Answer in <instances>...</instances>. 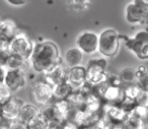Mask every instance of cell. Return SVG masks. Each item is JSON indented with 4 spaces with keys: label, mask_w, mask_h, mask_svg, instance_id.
I'll use <instances>...</instances> for the list:
<instances>
[{
    "label": "cell",
    "mask_w": 148,
    "mask_h": 129,
    "mask_svg": "<svg viewBox=\"0 0 148 129\" xmlns=\"http://www.w3.org/2000/svg\"><path fill=\"white\" fill-rule=\"evenodd\" d=\"M108 61L105 58H93L87 62L86 69V83L90 86L105 83L108 79Z\"/></svg>",
    "instance_id": "obj_5"
},
{
    "label": "cell",
    "mask_w": 148,
    "mask_h": 129,
    "mask_svg": "<svg viewBox=\"0 0 148 129\" xmlns=\"http://www.w3.org/2000/svg\"><path fill=\"white\" fill-rule=\"evenodd\" d=\"M144 119L140 118L139 116L135 115L133 112H131L126 119L125 123L123 125V128L126 129H141L144 128Z\"/></svg>",
    "instance_id": "obj_20"
},
{
    "label": "cell",
    "mask_w": 148,
    "mask_h": 129,
    "mask_svg": "<svg viewBox=\"0 0 148 129\" xmlns=\"http://www.w3.org/2000/svg\"><path fill=\"white\" fill-rule=\"evenodd\" d=\"M39 112H40V109L38 108L36 105L27 104V103H25V104L21 106L17 119L21 120V122L25 123V124L27 125V123L29 122V121L31 120V119L33 118L36 114H38Z\"/></svg>",
    "instance_id": "obj_17"
},
{
    "label": "cell",
    "mask_w": 148,
    "mask_h": 129,
    "mask_svg": "<svg viewBox=\"0 0 148 129\" xmlns=\"http://www.w3.org/2000/svg\"><path fill=\"white\" fill-rule=\"evenodd\" d=\"M123 83H132L137 81V75H136V69L132 67H126L119 73Z\"/></svg>",
    "instance_id": "obj_21"
},
{
    "label": "cell",
    "mask_w": 148,
    "mask_h": 129,
    "mask_svg": "<svg viewBox=\"0 0 148 129\" xmlns=\"http://www.w3.org/2000/svg\"><path fill=\"white\" fill-rule=\"evenodd\" d=\"M76 47L87 55L95 53L99 49V35L95 32H83L76 38Z\"/></svg>",
    "instance_id": "obj_8"
},
{
    "label": "cell",
    "mask_w": 148,
    "mask_h": 129,
    "mask_svg": "<svg viewBox=\"0 0 148 129\" xmlns=\"http://www.w3.org/2000/svg\"><path fill=\"white\" fill-rule=\"evenodd\" d=\"M91 0H70V5L75 10H85L89 7Z\"/></svg>",
    "instance_id": "obj_23"
},
{
    "label": "cell",
    "mask_w": 148,
    "mask_h": 129,
    "mask_svg": "<svg viewBox=\"0 0 148 129\" xmlns=\"http://www.w3.org/2000/svg\"><path fill=\"white\" fill-rule=\"evenodd\" d=\"M120 39L123 40L125 47L138 59L148 60V31H139L133 37L120 35Z\"/></svg>",
    "instance_id": "obj_2"
},
{
    "label": "cell",
    "mask_w": 148,
    "mask_h": 129,
    "mask_svg": "<svg viewBox=\"0 0 148 129\" xmlns=\"http://www.w3.org/2000/svg\"><path fill=\"white\" fill-rule=\"evenodd\" d=\"M23 104H25V102L21 99L16 98V97H11L6 103L2 105V109H1L2 116L11 121L16 119L18 117L19 111H21V108Z\"/></svg>",
    "instance_id": "obj_13"
},
{
    "label": "cell",
    "mask_w": 148,
    "mask_h": 129,
    "mask_svg": "<svg viewBox=\"0 0 148 129\" xmlns=\"http://www.w3.org/2000/svg\"><path fill=\"white\" fill-rule=\"evenodd\" d=\"M74 90V88L66 80L61 83L53 86V96L54 99H67L69 95Z\"/></svg>",
    "instance_id": "obj_18"
},
{
    "label": "cell",
    "mask_w": 148,
    "mask_h": 129,
    "mask_svg": "<svg viewBox=\"0 0 148 129\" xmlns=\"http://www.w3.org/2000/svg\"><path fill=\"white\" fill-rule=\"evenodd\" d=\"M83 53L78 47H74L67 50L64 55L63 61L68 67H74V66L81 65L83 61Z\"/></svg>",
    "instance_id": "obj_15"
},
{
    "label": "cell",
    "mask_w": 148,
    "mask_h": 129,
    "mask_svg": "<svg viewBox=\"0 0 148 129\" xmlns=\"http://www.w3.org/2000/svg\"><path fill=\"white\" fill-rule=\"evenodd\" d=\"M41 112L48 120V128H61L62 124L66 120L63 115L61 114V112L58 110L53 101L49 104L45 105Z\"/></svg>",
    "instance_id": "obj_10"
},
{
    "label": "cell",
    "mask_w": 148,
    "mask_h": 129,
    "mask_svg": "<svg viewBox=\"0 0 148 129\" xmlns=\"http://www.w3.org/2000/svg\"><path fill=\"white\" fill-rule=\"evenodd\" d=\"M7 3H9L12 6H23V5L27 4L29 0H6Z\"/></svg>",
    "instance_id": "obj_30"
},
{
    "label": "cell",
    "mask_w": 148,
    "mask_h": 129,
    "mask_svg": "<svg viewBox=\"0 0 148 129\" xmlns=\"http://www.w3.org/2000/svg\"><path fill=\"white\" fill-rule=\"evenodd\" d=\"M107 83L112 84V86H122V83H123V82H122L119 74H110V73H108Z\"/></svg>",
    "instance_id": "obj_28"
},
{
    "label": "cell",
    "mask_w": 148,
    "mask_h": 129,
    "mask_svg": "<svg viewBox=\"0 0 148 129\" xmlns=\"http://www.w3.org/2000/svg\"><path fill=\"white\" fill-rule=\"evenodd\" d=\"M120 34L114 29H107L99 35V49L97 51L106 58H113L119 52Z\"/></svg>",
    "instance_id": "obj_3"
},
{
    "label": "cell",
    "mask_w": 148,
    "mask_h": 129,
    "mask_svg": "<svg viewBox=\"0 0 148 129\" xmlns=\"http://www.w3.org/2000/svg\"><path fill=\"white\" fill-rule=\"evenodd\" d=\"M142 88L139 86L137 82H132V83H126V86L123 88V95L126 98L132 99L135 101L136 97L140 92Z\"/></svg>",
    "instance_id": "obj_22"
},
{
    "label": "cell",
    "mask_w": 148,
    "mask_h": 129,
    "mask_svg": "<svg viewBox=\"0 0 148 129\" xmlns=\"http://www.w3.org/2000/svg\"><path fill=\"white\" fill-rule=\"evenodd\" d=\"M29 97L36 105L44 107L53 101V86L46 80L36 81L31 86Z\"/></svg>",
    "instance_id": "obj_6"
},
{
    "label": "cell",
    "mask_w": 148,
    "mask_h": 129,
    "mask_svg": "<svg viewBox=\"0 0 148 129\" xmlns=\"http://www.w3.org/2000/svg\"><path fill=\"white\" fill-rule=\"evenodd\" d=\"M11 53L8 48H0V66H6Z\"/></svg>",
    "instance_id": "obj_25"
},
{
    "label": "cell",
    "mask_w": 148,
    "mask_h": 129,
    "mask_svg": "<svg viewBox=\"0 0 148 129\" xmlns=\"http://www.w3.org/2000/svg\"><path fill=\"white\" fill-rule=\"evenodd\" d=\"M8 49L12 55H17L25 59H29L34 49V43L25 33L18 32L9 42Z\"/></svg>",
    "instance_id": "obj_7"
},
{
    "label": "cell",
    "mask_w": 148,
    "mask_h": 129,
    "mask_svg": "<svg viewBox=\"0 0 148 129\" xmlns=\"http://www.w3.org/2000/svg\"><path fill=\"white\" fill-rule=\"evenodd\" d=\"M67 81L74 88L78 90L86 84V69L84 66H74L69 67L67 74Z\"/></svg>",
    "instance_id": "obj_12"
},
{
    "label": "cell",
    "mask_w": 148,
    "mask_h": 129,
    "mask_svg": "<svg viewBox=\"0 0 148 129\" xmlns=\"http://www.w3.org/2000/svg\"><path fill=\"white\" fill-rule=\"evenodd\" d=\"M5 73H6V67H4V66H0V84L4 83Z\"/></svg>",
    "instance_id": "obj_31"
},
{
    "label": "cell",
    "mask_w": 148,
    "mask_h": 129,
    "mask_svg": "<svg viewBox=\"0 0 148 129\" xmlns=\"http://www.w3.org/2000/svg\"><path fill=\"white\" fill-rule=\"evenodd\" d=\"M4 84L11 92H17L21 90L27 84L25 73L16 69H7L6 68Z\"/></svg>",
    "instance_id": "obj_11"
},
{
    "label": "cell",
    "mask_w": 148,
    "mask_h": 129,
    "mask_svg": "<svg viewBox=\"0 0 148 129\" xmlns=\"http://www.w3.org/2000/svg\"><path fill=\"white\" fill-rule=\"evenodd\" d=\"M125 19L133 26L148 25V2L146 0H132L125 8Z\"/></svg>",
    "instance_id": "obj_4"
},
{
    "label": "cell",
    "mask_w": 148,
    "mask_h": 129,
    "mask_svg": "<svg viewBox=\"0 0 148 129\" xmlns=\"http://www.w3.org/2000/svg\"><path fill=\"white\" fill-rule=\"evenodd\" d=\"M137 83L142 90H148V71L146 70L142 74H140L137 77Z\"/></svg>",
    "instance_id": "obj_27"
},
{
    "label": "cell",
    "mask_w": 148,
    "mask_h": 129,
    "mask_svg": "<svg viewBox=\"0 0 148 129\" xmlns=\"http://www.w3.org/2000/svg\"><path fill=\"white\" fill-rule=\"evenodd\" d=\"M1 109H2V105H0V116L2 115V113H1Z\"/></svg>",
    "instance_id": "obj_32"
},
{
    "label": "cell",
    "mask_w": 148,
    "mask_h": 129,
    "mask_svg": "<svg viewBox=\"0 0 148 129\" xmlns=\"http://www.w3.org/2000/svg\"><path fill=\"white\" fill-rule=\"evenodd\" d=\"M135 104L139 106H148V90H141L135 99Z\"/></svg>",
    "instance_id": "obj_24"
},
{
    "label": "cell",
    "mask_w": 148,
    "mask_h": 129,
    "mask_svg": "<svg viewBox=\"0 0 148 129\" xmlns=\"http://www.w3.org/2000/svg\"><path fill=\"white\" fill-rule=\"evenodd\" d=\"M48 128V120L41 112L36 114L29 122L27 123V129H46Z\"/></svg>",
    "instance_id": "obj_19"
},
{
    "label": "cell",
    "mask_w": 148,
    "mask_h": 129,
    "mask_svg": "<svg viewBox=\"0 0 148 129\" xmlns=\"http://www.w3.org/2000/svg\"><path fill=\"white\" fill-rule=\"evenodd\" d=\"M1 21H2V17H0V23H1Z\"/></svg>",
    "instance_id": "obj_33"
},
{
    "label": "cell",
    "mask_w": 148,
    "mask_h": 129,
    "mask_svg": "<svg viewBox=\"0 0 148 129\" xmlns=\"http://www.w3.org/2000/svg\"><path fill=\"white\" fill-rule=\"evenodd\" d=\"M29 63L38 73H44L56 63L62 61L58 46L52 41H42L34 44Z\"/></svg>",
    "instance_id": "obj_1"
},
{
    "label": "cell",
    "mask_w": 148,
    "mask_h": 129,
    "mask_svg": "<svg viewBox=\"0 0 148 129\" xmlns=\"http://www.w3.org/2000/svg\"><path fill=\"white\" fill-rule=\"evenodd\" d=\"M135 115L139 116L140 118L144 119L148 118V106H139V105H136L134 110L132 111Z\"/></svg>",
    "instance_id": "obj_26"
},
{
    "label": "cell",
    "mask_w": 148,
    "mask_h": 129,
    "mask_svg": "<svg viewBox=\"0 0 148 129\" xmlns=\"http://www.w3.org/2000/svg\"><path fill=\"white\" fill-rule=\"evenodd\" d=\"M10 124H11V120L3 117L2 115L0 116V129L10 128Z\"/></svg>",
    "instance_id": "obj_29"
},
{
    "label": "cell",
    "mask_w": 148,
    "mask_h": 129,
    "mask_svg": "<svg viewBox=\"0 0 148 129\" xmlns=\"http://www.w3.org/2000/svg\"><path fill=\"white\" fill-rule=\"evenodd\" d=\"M68 67L64 61L58 62L54 66H52L51 68L44 72V80H46L47 82H49L52 86H56L58 83H61L63 81L67 80V74H68Z\"/></svg>",
    "instance_id": "obj_9"
},
{
    "label": "cell",
    "mask_w": 148,
    "mask_h": 129,
    "mask_svg": "<svg viewBox=\"0 0 148 129\" xmlns=\"http://www.w3.org/2000/svg\"><path fill=\"white\" fill-rule=\"evenodd\" d=\"M17 33V25L13 19H2L0 23V38L10 42Z\"/></svg>",
    "instance_id": "obj_14"
},
{
    "label": "cell",
    "mask_w": 148,
    "mask_h": 129,
    "mask_svg": "<svg viewBox=\"0 0 148 129\" xmlns=\"http://www.w3.org/2000/svg\"><path fill=\"white\" fill-rule=\"evenodd\" d=\"M5 67L7 69H16L25 73L29 69V67H31V63H29V59H25V58H23L21 56L12 55L11 54L10 58H9Z\"/></svg>",
    "instance_id": "obj_16"
}]
</instances>
